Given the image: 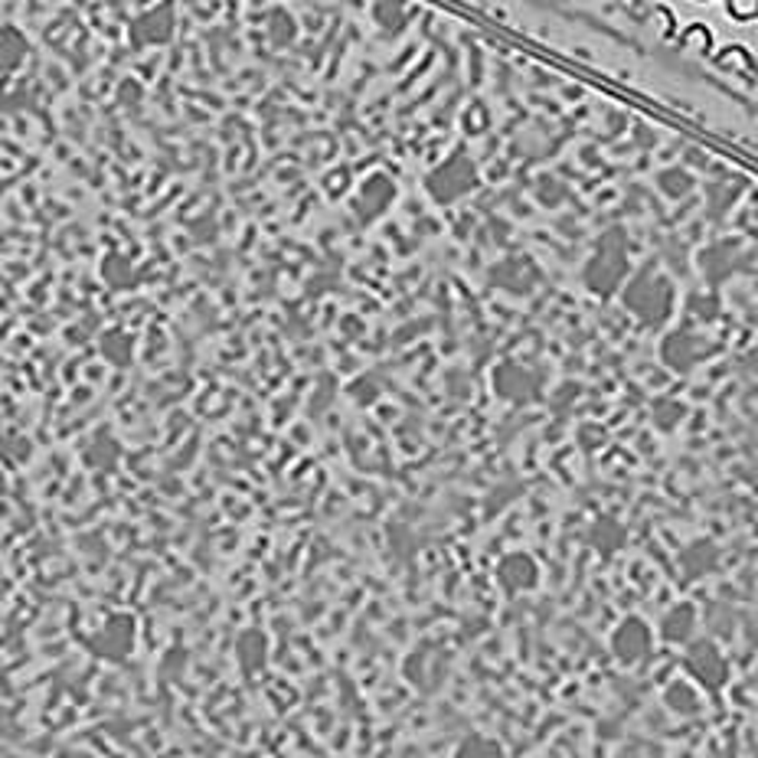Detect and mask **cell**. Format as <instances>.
I'll use <instances>...</instances> for the list:
<instances>
[{
    "label": "cell",
    "instance_id": "obj_8",
    "mask_svg": "<svg viewBox=\"0 0 758 758\" xmlns=\"http://www.w3.org/2000/svg\"><path fill=\"white\" fill-rule=\"evenodd\" d=\"M664 703H667V709H674L681 716H693V713L703 709V693L689 677L687 681H671L664 687Z\"/></svg>",
    "mask_w": 758,
    "mask_h": 758
},
{
    "label": "cell",
    "instance_id": "obj_7",
    "mask_svg": "<svg viewBox=\"0 0 758 758\" xmlns=\"http://www.w3.org/2000/svg\"><path fill=\"white\" fill-rule=\"evenodd\" d=\"M428 671H432L438 681H445V674H448V661H445V654H442V651H435V647H422V651H415L413 657L406 661V677L413 681L415 687H428V677H425Z\"/></svg>",
    "mask_w": 758,
    "mask_h": 758
},
{
    "label": "cell",
    "instance_id": "obj_3",
    "mask_svg": "<svg viewBox=\"0 0 758 758\" xmlns=\"http://www.w3.org/2000/svg\"><path fill=\"white\" fill-rule=\"evenodd\" d=\"M135 647V619L128 615H108L105 624L92 634V651L102 657H125Z\"/></svg>",
    "mask_w": 758,
    "mask_h": 758
},
{
    "label": "cell",
    "instance_id": "obj_2",
    "mask_svg": "<svg viewBox=\"0 0 758 758\" xmlns=\"http://www.w3.org/2000/svg\"><path fill=\"white\" fill-rule=\"evenodd\" d=\"M651 651H654V631H651V624L644 619L627 615V619L621 621L619 627L612 631V654L619 657L621 664L631 667V664L644 661Z\"/></svg>",
    "mask_w": 758,
    "mask_h": 758
},
{
    "label": "cell",
    "instance_id": "obj_6",
    "mask_svg": "<svg viewBox=\"0 0 758 758\" xmlns=\"http://www.w3.org/2000/svg\"><path fill=\"white\" fill-rule=\"evenodd\" d=\"M696 627H699V615H696V605L693 602H677L674 609H667V615L657 624V634L664 644H681L687 647L689 641L696 637Z\"/></svg>",
    "mask_w": 758,
    "mask_h": 758
},
{
    "label": "cell",
    "instance_id": "obj_5",
    "mask_svg": "<svg viewBox=\"0 0 758 758\" xmlns=\"http://www.w3.org/2000/svg\"><path fill=\"white\" fill-rule=\"evenodd\" d=\"M719 547L713 543V540H693V543H687L684 550L677 552V569H681V575L687 579V582H699V579H706V575H713L716 569H719Z\"/></svg>",
    "mask_w": 758,
    "mask_h": 758
},
{
    "label": "cell",
    "instance_id": "obj_11",
    "mask_svg": "<svg viewBox=\"0 0 758 758\" xmlns=\"http://www.w3.org/2000/svg\"><path fill=\"white\" fill-rule=\"evenodd\" d=\"M681 418H684V409H681L677 403H674V409H671V413H664V409H654V422H657L664 432H671V428H674Z\"/></svg>",
    "mask_w": 758,
    "mask_h": 758
},
{
    "label": "cell",
    "instance_id": "obj_9",
    "mask_svg": "<svg viewBox=\"0 0 758 758\" xmlns=\"http://www.w3.org/2000/svg\"><path fill=\"white\" fill-rule=\"evenodd\" d=\"M624 537H627V530L621 527L615 517H602V520H595L592 530H589V543L595 547V552H602V555H615V552H621Z\"/></svg>",
    "mask_w": 758,
    "mask_h": 758
},
{
    "label": "cell",
    "instance_id": "obj_1",
    "mask_svg": "<svg viewBox=\"0 0 758 758\" xmlns=\"http://www.w3.org/2000/svg\"><path fill=\"white\" fill-rule=\"evenodd\" d=\"M684 671L687 677L706 693H719L729 684V661L723 657L719 644L703 637V641H689L684 647Z\"/></svg>",
    "mask_w": 758,
    "mask_h": 758
},
{
    "label": "cell",
    "instance_id": "obj_10",
    "mask_svg": "<svg viewBox=\"0 0 758 758\" xmlns=\"http://www.w3.org/2000/svg\"><path fill=\"white\" fill-rule=\"evenodd\" d=\"M451 758H507V756H503V746H500L497 739H490V736H484V733H471V736H465V739L458 743V749H455V756Z\"/></svg>",
    "mask_w": 758,
    "mask_h": 758
},
{
    "label": "cell",
    "instance_id": "obj_4",
    "mask_svg": "<svg viewBox=\"0 0 758 758\" xmlns=\"http://www.w3.org/2000/svg\"><path fill=\"white\" fill-rule=\"evenodd\" d=\"M497 582L510 592V595H520V592H533L540 585V565L530 552H510L500 559L497 565Z\"/></svg>",
    "mask_w": 758,
    "mask_h": 758
}]
</instances>
